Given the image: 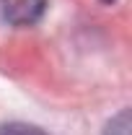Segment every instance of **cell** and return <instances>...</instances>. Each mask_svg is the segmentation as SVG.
Wrapping results in <instances>:
<instances>
[{
    "label": "cell",
    "instance_id": "3957f363",
    "mask_svg": "<svg viewBox=\"0 0 132 135\" xmlns=\"http://www.w3.org/2000/svg\"><path fill=\"white\" fill-rule=\"evenodd\" d=\"M0 135H47V133H42L39 127L26 125V122H8L0 127Z\"/></svg>",
    "mask_w": 132,
    "mask_h": 135
},
{
    "label": "cell",
    "instance_id": "7a4b0ae2",
    "mask_svg": "<svg viewBox=\"0 0 132 135\" xmlns=\"http://www.w3.org/2000/svg\"><path fill=\"white\" fill-rule=\"evenodd\" d=\"M104 135H130V109H122L104 127Z\"/></svg>",
    "mask_w": 132,
    "mask_h": 135
},
{
    "label": "cell",
    "instance_id": "277c9868",
    "mask_svg": "<svg viewBox=\"0 0 132 135\" xmlns=\"http://www.w3.org/2000/svg\"><path fill=\"white\" fill-rule=\"evenodd\" d=\"M101 3H114V0H101Z\"/></svg>",
    "mask_w": 132,
    "mask_h": 135
},
{
    "label": "cell",
    "instance_id": "6da1fadb",
    "mask_svg": "<svg viewBox=\"0 0 132 135\" xmlns=\"http://www.w3.org/2000/svg\"><path fill=\"white\" fill-rule=\"evenodd\" d=\"M47 11V0H0V21L8 26H31Z\"/></svg>",
    "mask_w": 132,
    "mask_h": 135
}]
</instances>
